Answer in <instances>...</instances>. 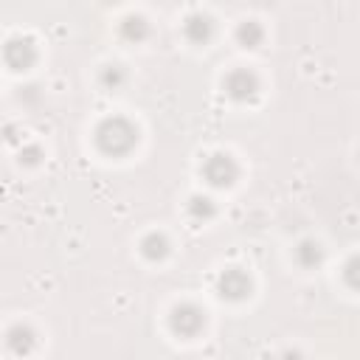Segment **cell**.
Returning <instances> with one entry per match:
<instances>
[{
    "label": "cell",
    "instance_id": "obj_7",
    "mask_svg": "<svg viewBox=\"0 0 360 360\" xmlns=\"http://www.w3.org/2000/svg\"><path fill=\"white\" fill-rule=\"evenodd\" d=\"M6 346L14 354H31L37 346V332L28 323H11L6 332Z\"/></svg>",
    "mask_w": 360,
    "mask_h": 360
},
{
    "label": "cell",
    "instance_id": "obj_17",
    "mask_svg": "<svg viewBox=\"0 0 360 360\" xmlns=\"http://www.w3.org/2000/svg\"><path fill=\"white\" fill-rule=\"evenodd\" d=\"M284 360H301V354L298 352H284Z\"/></svg>",
    "mask_w": 360,
    "mask_h": 360
},
{
    "label": "cell",
    "instance_id": "obj_12",
    "mask_svg": "<svg viewBox=\"0 0 360 360\" xmlns=\"http://www.w3.org/2000/svg\"><path fill=\"white\" fill-rule=\"evenodd\" d=\"M236 39H239L242 48H259L262 39H264V28H262L256 20H245V22H239V28H236Z\"/></svg>",
    "mask_w": 360,
    "mask_h": 360
},
{
    "label": "cell",
    "instance_id": "obj_8",
    "mask_svg": "<svg viewBox=\"0 0 360 360\" xmlns=\"http://www.w3.org/2000/svg\"><path fill=\"white\" fill-rule=\"evenodd\" d=\"M183 34H186L194 45H205V42L211 39V34H214V22H211L208 14L194 11V14H188L186 22H183Z\"/></svg>",
    "mask_w": 360,
    "mask_h": 360
},
{
    "label": "cell",
    "instance_id": "obj_16",
    "mask_svg": "<svg viewBox=\"0 0 360 360\" xmlns=\"http://www.w3.org/2000/svg\"><path fill=\"white\" fill-rule=\"evenodd\" d=\"M39 158H42V149H39L37 143H25V146L20 149V163H25V166H37Z\"/></svg>",
    "mask_w": 360,
    "mask_h": 360
},
{
    "label": "cell",
    "instance_id": "obj_4",
    "mask_svg": "<svg viewBox=\"0 0 360 360\" xmlns=\"http://www.w3.org/2000/svg\"><path fill=\"white\" fill-rule=\"evenodd\" d=\"M250 290H253V281L242 267H228L217 278V292L228 301H245L250 295Z\"/></svg>",
    "mask_w": 360,
    "mask_h": 360
},
{
    "label": "cell",
    "instance_id": "obj_15",
    "mask_svg": "<svg viewBox=\"0 0 360 360\" xmlns=\"http://www.w3.org/2000/svg\"><path fill=\"white\" fill-rule=\"evenodd\" d=\"M343 278H346V284H349L352 290H360V253H354V256L346 259V264H343Z\"/></svg>",
    "mask_w": 360,
    "mask_h": 360
},
{
    "label": "cell",
    "instance_id": "obj_1",
    "mask_svg": "<svg viewBox=\"0 0 360 360\" xmlns=\"http://www.w3.org/2000/svg\"><path fill=\"white\" fill-rule=\"evenodd\" d=\"M138 143V129L132 121L121 118V115H110L96 127V146L104 155H127L132 146Z\"/></svg>",
    "mask_w": 360,
    "mask_h": 360
},
{
    "label": "cell",
    "instance_id": "obj_3",
    "mask_svg": "<svg viewBox=\"0 0 360 360\" xmlns=\"http://www.w3.org/2000/svg\"><path fill=\"white\" fill-rule=\"evenodd\" d=\"M169 326H172V332L180 335V338H194V335H200L202 326H205V312H202L197 304L183 301V304H177V307L172 309Z\"/></svg>",
    "mask_w": 360,
    "mask_h": 360
},
{
    "label": "cell",
    "instance_id": "obj_6",
    "mask_svg": "<svg viewBox=\"0 0 360 360\" xmlns=\"http://www.w3.org/2000/svg\"><path fill=\"white\" fill-rule=\"evenodd\" d=\"M3 59L11 70H25L37 59V51L31 45V39H8L3 48Z\"/></svg>",
    "mask_w": 360,
    "mask_h": 360
},
{
    "label": "cell",
    "instance_id": "obj_5",
    "mask_svg": "<svg viewBox=\"0 0 360 360\" xmlns=\"http://www.w3.org/2000/svg\"><path fill=\"white\" fill-rule=\"evenodd\" d=\"M222 87L233 101H250V98L259 96V76L253 70H248V68H236V70H231L225 76Z\"/></svg>",
    "mask_w": 360,
    "mask_h": 360
},
{
    "label": "cell",
    "instance_id": "obj_11",
    "mask_svg": "<svg viewBox=\"0 0 360 360\" xmlns=\"http://www.w3.org/2000/svg\"><path fill=\"white\" fill-rule=\"evenodd\" d=\"M121 37L129 39V42H141L149 37V22L141 17V14H129L121 20Z\"/></svg>",
    "mask_w": 360,
    "mask_h": 360
},
{
    "label": "cell",
    "instance_id": "obj_9",
    "mask_svg": "<svg viewBox=\"0 0 360 360\" xmlns=\"http://www.w3.org/2000/svg\"><path fill=\"white\" fill-rule=\"evenodd\" d=\"M323 259H326V250L321 248V242H315V239H304V242H298V248H295V262H298L301 267H307V270L321 267Z\"/></svg>",
    "mask_w": 360,
    "mask_h": 360
},
{
    "label": "cell",
    "instance_id": "obj_13",
    "mask_svg": "<svg viewBox=\"0 0 360 360\" xmlns=\"http://www.w3.org/2000/svg\"><path fill=\"white\" fill-rule=\"evenodd\" d=\"M214 214H217V205H214L211 197H205V194H194V197L188 200V217H191V219L205 222V219H211Z\"/></svg>",
    "mask_w": 360,
    "mask_h": 360
},
{
    "label": "cell",
    "instance_id": "obj_2",
    "mask_svg": "<svg viewBox=\"0 0 360 360\" xmlns=\"http://www.w3.org/2000/svg\"><path fill=\"white\" fill-rule=\"evenodd\" d=\"M200 174L205 177L208 186H214V188H228V186L236 183L239 166H236V160H233L228 152H214V155H208V158L202 160Z\"/></svg>",
    "mask_w": 360,
    "mask_h": 360
},
{
    "label": "cell",
    "instance_id": "obj_10",
    "mask_svg": "<svg viewBox=\"0 0 360 360\" xmlns=\"http://www.w3.org/2000/svg\"><path fill=\"white\" fill-rule=\"evenodd\" d=\"M141 256L149 259V262L166 259V256H169V239H166L163 233H158V231L146 233V236L141 239Z\"/></svg>",
    "mask_w": 360,
    "mask_h": 360
},
{
    "label": "cell",
    "instance_id": "obj_14",
    "mask_svg": "<svg viewBox=\"0 0 360 360\" xmlns=\"http://www.w3.org/2000/svg\"><path fill=\"white\" fill-rule=\"evenodd\" d=\"M98 82H101L107 90H118V87H124V82H127V70H124L121 65H107V68H101Z\"/></svg>",
    "mask_w": 360,
    "mask_h": 360
}]
</instances>
